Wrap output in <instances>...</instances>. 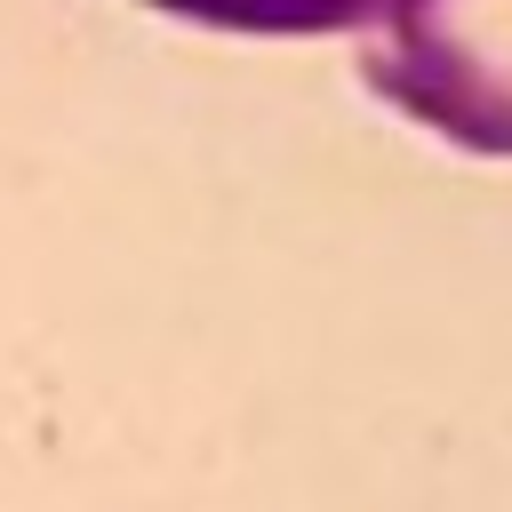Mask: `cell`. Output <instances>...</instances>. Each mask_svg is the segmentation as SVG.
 <instances>
[{
    "mask_svg": "<svg viewBox=\"0 0 512 512\" xmlns=\"http://www.w3.org/2000/svg\"><path fill=\"white\" fill-rule=\"evenodd\" d=\"M360 80L416 128L512 160V0H416L360 56Z\"/></svg>",
    "mask_w": 512,
    "mask_h": 512,
    "instance_id": "1",
    "label": "cell"
},
{
    "mask_svg": "<svg viewBox=\"0 0 512 512\" xmlns=\"http://www.w3.org/2000/svg\"><path fill=\"white\" fill-rule=\"evenodd\" d=\"M144 8L248 40H320V32H392L416 0H144Z\"/></svg>",
    "mask_w": 512,
    "mask_h": 512,
    "instance_id": "2",
    "label": "cell"
}]
</instances>
